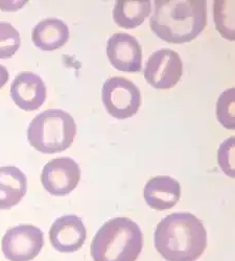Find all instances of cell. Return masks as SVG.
<instances>
[{
  "label": "cell",
  "mask_w": 235,
  "mask_h": 261,
  "mask_svg": "<svg viewBox=\"0 0 235 261\" xmlns=\"http://www.w3.org/2000/svg\"><path fill=\"white\" fill-rule=\"evenodd\" d=\"M154 243L166 261H197L207 248V231L192 213H172L157 225Z\"/></svg>",
  "instance_id": "cell-1"
},
{
  "label": "cell",
  "mask_w": 235,
  "mask_h": 261,
  "mask_svg": "<svg viewBox=\"0 0 235 261\" xmlns=\"http://www.w3.org/2000/svg\"><path fill=\"white\" fill-rule=\"evenodd\" d=\"M149 27L167 43L195 40L207 24L206 0H156Z\"/></svg>",
  "instance_id": "cell-2"
},
{
  "label": "cell",
  "mask_w": 235,
  "mask_h": 261,
  "mask_svg": "<svg viewBox=\"0 0 235 261\" xmlns=\"http://www.w3.org/2000/svg\"><path fill=\"white\" fill-rule=\"evenodd\" d=\"M143 248L139 226L127 217L106 222L94 235L90 246L93 261H136Z\"/></svg>",
  "instance_id": "cell-3"
},
{
  "label": "cell",
  "mask_w": 235,
  "mask_h": 261,
  "mask_svg": "<svg viewBox=\"0 0 235 261\" xmlns=\"http://www.w3.org/2000/svg\"><path fill=\"white\" fill-rule=\"evenodd\" d=\"M76 135L73 117L60 109L38 114L28 127L30 144L42 154H57L69 148Z\"/></svg>",
  "instance_id": "cell-4"
},
{
  "label": "cell",
  "mask_w": 235,
  "mask_h": 261,
  "mask_svg": "<svg viewBox=\"0 0 235 261\" xmlns=\"http://www.w3.org/2000/svg\"><path fill=\"white\" fill-rule=\"evenodd\" d=\"M101 100L107 112L114 118L122 120L138 112L141 106V93L130 80L113 76L102 85Z\"/></svg>",
  "instance_id": "cell-5"
},
{
  "label": "cell",
  "mask_w": 235,
  "mask_h": 261,
  "mask_svg": "<svg viewBox=\"0 0 235 261\" xmlns=\"http://www.w3.org/2000/svg\"><path fill=\"white\" fill-rule=\"evenodd\" d=\"M44 234L34 225L9 229L2 241V250L10 261H32L43 249Z\"/></svg>",
  "instance_id": "cell-6"
},
{
  "label": "cell",
  "mask_w": 235,
  "mask_h": 261,
  "mask_svg": "<svg viewBox=\"0 0 235 261\" xmlns=\"http://www.w3.org/2000/svg\"><path fill=\"white\" fill-rule=\"evenodd\" d=\"M183 74V63L173 49L162 48L148 58L144 79L155 89H170L175 87Z\"/></svg>",
  "instance_id": "cell-7"
},
{
  "label": "cell",
  "mask_w": 235,
  "mask_h": 261,
  "mask_svg": "<svg viewBox=\"0 0 235 261\" xmlns=\"http://www.w3.org/2000/svg\"><path fill=\"white\" fill-rule=\"evenodd\" d=\"M81 180L80 165L69 157H61L45 164L41 173L44 189L55 197H64L72 192Z\"/></svg>",
  "instance_id": "cell-8"
},
{
  "label": "cell",
  "mask_w": 235,
  "mask_h": 261,
  "mask_svg": "<svg viewBox=\"0 0 235 261\" xmlns=\"http://www.w3.org/2000/svg\"><path fill=\"white\" fill-rule=\"evenodd\" d=\"M107 56L119 71L133 73L142 69V49L137 39L129 34L112 35L107 42Z\"/></svg>",
  "instance_id": "cell-9"
},
{
  "label": "cell",
  "mask_w": 235,
  "mask_h": 261,
  "mask_svg": "<svg viewBox=\"0 0 235 261\" xmlns=\"http://www.w3.org/2000/svg\"><path fill=\"white\" fill-rule=\"evenodd\" d=\"M87 231L81 217L74 214L57 219L49 229V241L60 253H74L86 242Z\"/></svg>",
  "instance_id": "cell-10"
},
{
  "label": "cell",
  "mask_w": 235,
  "mask_h": 261,
  "mask_svg": "<svg viewBox=\"0 0 235 261\" xmlns=\"http://www.w3.org/2000/svg\"><path fill=\"white\" fill-rule=\"evenodd\" d=\"M45 83L38 74L24 71L19 73L12 83L11 97L21 110L36 111L46 100Z\"/></svg>",
  "instance_id": "cell-11"
},
{
  "label": "cell",
  "mask_w": 235,
  "mask_h": 261,
  "mask_svg": "<svg viewBox=\"0 0 235 261\" xmlns=\"http://www.w3.org/2000/svg\"><path fill=\"white\" fill-rule=\"evenodd\" d=\"M143 197L148 207L158 211L173 208L181 198L180 183L168 176H158L148 180Z\"/></svg>",
  "instance_id": "cell-12"
},
{
  "label": "cell",
  "mask_w": 235,
  "mask_h": 261,
  "mask_svg": "<svg viewBox=\"0 0 235 261\" xmlns=\"http://www.w3.org/2000/svg\"><path fill=\"white\" fill-rule=\"evenodd\" d=\"M28 191V179L16 166L0 167V210L18 205Z\"/></svg>",
  "instance_id": "cell-13"
},
{
  "label": "cell",
  "mask_w": 235,
  "mask_h": 261,
  "mask_svg": "<svg viewBox=\"0 0 235 261\" xmlns=\"http://www.w3.org/2000/svg\"><path fill=\"white\" fill-rule=\"evenodd\" d=\"M32 40L41 50L53 51L66 44L69 40V29L61 19L47 18L34 28Z\"/></svg>",
  "instance_id": "cell-14"
},
{
  "label": "cell",
  "mask_w": 235,
  "mask_h": 261,
  "mask_svg": "<svg viewBox=\"0 0 235 261\" xmlns=\"http://www.w3.org/2000/svg\"><path fill=\"white\" fill-rule=\"evenodd\" d=\"M152 6L149 0H117L113 9L114 22L122 29L132 30L141 25L151 14Z\"/></svg>",
  "instance_id": "cell-15"
},
{
  "label": "cell",
  "mask_w": 235,
  "mask_h": 261,
  "mask_svg": "<svg viewBox=\"0 0 235 261\" xmlns=\"http://www.w3.org/2000/svg\"><path fill=\"white\" fill-rule=\"evenodd\" d=\"M215 22L219 33L226 39L233 41L235 39L234 32V2L219 0L215 3Z\"/></svg>",
  "instance_id": "cell-16"
},
{
  "label": "cell",
  "mask_w": 235,
  "mask_h": 261,
  "mask_svg": "<svg viewBox=\"0 0 235 261\" xmlns=\"http://www.w3.org/2000/svg\"><path fill=\"white\" fill-rule=\"evenodd\" d=\"M234 88L225 90L217 102V117L219 122L228 129L235 128V100Z\"/></svg>",
  "instance_id": "cell-17"
},
{
  "label": "cell",
  "mask_w": 235,
  "mask_h": 261,
  "mask_svg": "<svg viewBox=\"0 0 235 261\" xmlns=\"http://www.w3.org/2000/svg\"><path fill=\"white\" fill-rule=\"evenodd\" d=\"M20 44L19 32L9 22H0V59L12 58Z\"/></svg>",
  "instance_id": "cell-18"
},
{
  "label": "cell",
  "mask_w": 235,
  "mask_h": 261,
  "mask_svg": "<svg viewBox=\"0 0 235 261\" xmlns=\"http://www.w3.org/2000/svg\"><path fill=\"white\" fill-rule=\"evenodd\" d=\"M234 153H235V139L230 137L225 140L219 147L218 150V162L222 170L227 176L235 178V164H234Z\"/></svg>",
  "instance_id": "cell-19"
},
{
  "label": "cell",
  "mask_w": 235,
  "mask_h": 261,
  "mask_svg": "<svg viewBox=\"0 0 235 261\" xmlns=\"http://www.w3.org/2000/svg\"><path fill=\"white\" fill-rule=\"evenodd\" d=\"M9 76H10V74H9L7 67L0 64V89H2L3 87L8 83Z\"/></svg>",
  "instance_id": "cell-20"
}]
</instances>
